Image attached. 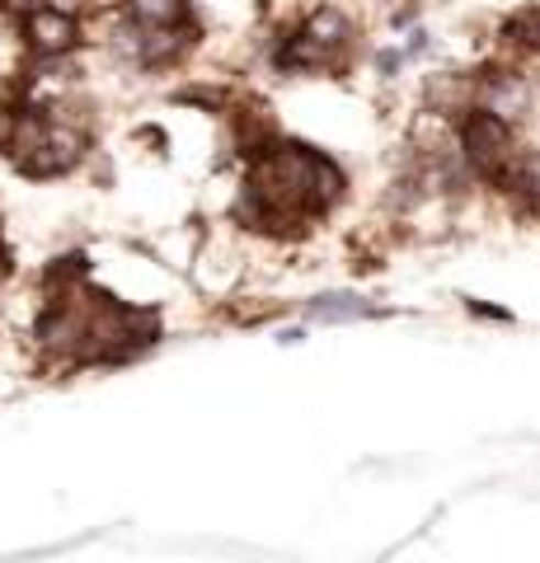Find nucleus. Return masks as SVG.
<instances>
[{
    "instance_id": "3",
    "label": "nucleus",
    "mask_w": 540,
    "mask_h": 563,
    "mask_svg": "<svg viewBox=\"0 0 540 563\" xmlns=\"http://www.w3.org/2000/svg\"><path fill=\"white\" fill-rule=\"evenodd\" d=\"M47 128H52V122L38 109H5V113H0V151H5L14 165H24L29 155L43 146Z\"/></svg>"
},
{
    "instance_id": "7",
    "label": "nucleus",
    "mask_w": 540,
    "mask_h": 563,
    "mask_svg": "<svg viewBox=\"0 0 540 563\" xmlns=\"http://www.w3.org/2000/svg\"><path fill=\"white\" fill-rule=\"evenodd\" d=\"M80 277H85V254H66V258H57V263H52V268L43 273V282H47L52 291H71Z\"/></svg>"
},
{
    "instance_id": "1",
    "label": "nucleus",
    "mask_w": 540,
    "mask_h": 563,
    "mask_svg": "<svg viewBox=\"0 0 540 563\" xmlns=\"http://www.w3.org/2000/svg\"><path fill=\"white\" fill-rule=\"evenodd\" d=\"M456 136H461V155H465V165L475 179H498L503 169H508V161L517 155V132H513V122L494 113V109H484V103H475V109H465L461 122H456Z\"/></svg>"
},
{
    "instance_id": "2",
    "label": "nucleus",
    "mask_w": 540,
    "mask_h": 563,
    "mask_svg": "<svg viewBox=\"0 0 540 563\" xmlns=\"http://www.w3.org/2000/svg\"><path fill=\"white\" fill-rule=\"evenodd\" d=\"M24 38L33 52H43V57H62V52H71L80 43V29L66 10H52V5H38L24 14Z\"/></svg>"
},
{
    "instance_id": "5",
    "label": "nucleus",
    "mask_w": 540,
    "mask_h": 563,
    "mask_svg": "<svg viewBox=\"0 0 540 563\" xmlns=\"http://www.w3.org/2000/svg\"><path fill=\"white\" fill-rule=\"evenodd\" d=\"M136 29H174L188 20V0H123Z\"/></svg>"
},
{
    "instance_id": "4",
    "label": "nucleus",
    "mask_w": 540,
    "mask_h": 563,
    "mask_svg": "<svg viewBox=\"0 0 540 563\" xmlns=\"http://www.w3.org/2000/svg\"><path fill=\"white\" fill-rule=\"evenodd\" d=\"M301 29H306L320 47L334 52V57H339V52H343L348 43H353V20H348V14H343L339 5H320V10H310Z\"/></svg>"
},
{
    "instance_id": "6",
    "label": "nucleus",
    "mask_w": 540,
    "mask_h": 563,
    "mask_svg": "<svg viewBox=\"0 0 540 563\" xmlns=\"http://www.w3.org/2000/svg\"><path fill=\"white\" fill-rule=\"evenodd\" d=\"M310 314L334 324V320H362V314H372V306L357 301V296H320V301L310 306Z\"/></svg>"
}]
</instances>
